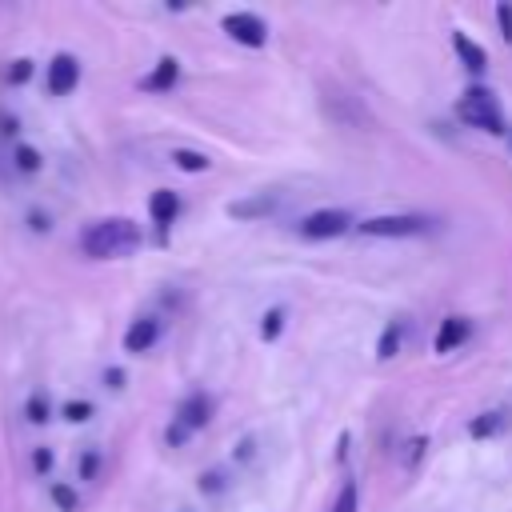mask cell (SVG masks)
<instances>
[{"instance_id":"cell-1","label":"cell","mask_w":512,"mask_h":512,"mask_svg":"<svg viewBox=\"0 0 512 512\" xmlns=\"http://www.w3.org/2000/svg\"><path fill=\"white\" fill-rule=\"evenodd\" d=\"M136 248H140V228L128 216H108V220H96L80 232V252L92 260L132 256Z\"/></svg>"},{"instance_id":"cell-2","label":"cell","mask_w":512,"mask_h":512,"mask_svg":"<svg viewBox=\"0 0 512 512\" xmlns=\"http://www.w3.org/2000/svg\"><path fill=\"white\" fill-rule=\"evenodd\" d=\"M456 112H460V120H464L468 128H484V132H492V136H504V112H500L496 92H488V88H468V92L460 96Z\"/></svg>"},{"instance_id":"cell-3","label":"cell","mask_w":512,"mask_h":512,"mask_svg":"<svg viewBox=\"0 0 512 512\" xmlns=\"http://www.w3.org/2000/svg\"><path fill=\"white\" fill-rule=\"evenodd\" d=\"M348 228H352V212H344V208H320V212L300 220V232L308 240H332V236H340Z\"/></svg>"},{"instance_id":"cell-4","label":"cell","mask_w":512,"mask_h":512,"mask_svg":"<svg viewBox=\"0 0 512 512\" xmlns=\"http://www.w3.org/2000/svg\"><path fill=\"white\" fill-rule=\"evenodd\" d=\"M364 236H420L428 228L424 216H372L364 224H356Z\"/></svg>"},{"instance_id":"cell-5","label":"cell","mask_w":512,"mask_h":512,"mask_svg":"<svg viewBox=\"0 0 512 512\" xmlns=\"http://www.w3.org/2000/svg\"><path fill=\"white\" fill-rule=\"evenodd\" d=\"M220 24H224V32H228L236 44H248V48H260V44L268 40L264 20H260V16H252V12H228Z\"/></svg>"},{"instance_id":"cell-6","label":"cell","mask_w":512,"mask_h":512,"mask_svg":"<svg viewBox=\"0 0 512 512\" xmlns=\"http://www.w3.org/2000/svg\"><path fill=\"white\" fill-rule=\"evenodd\" d=\"M76 84H80V64H76V56H68V52L52 56V60H48V76H44L48 96H68Z\"/></svg>"},{"instance_id":"cell-7","label":"cell","mask_w":512,"mask_h":512,"mask_svg":"<svg viewBox=\"0 0 512 512\" xmlns=\"http://www.w3.org/2000/svg\"><path fill=\"white\" fill-rule=\"evenodd\" d=\"M156 340H160V320L156 316H140L124 332V352H148Z\"/></svg>"},{"instance_id":"cell-8","label":"cell","mask_w":512,"mask_h":512,"mask_svg":"<svg viewBox=\"0 0 512 512\" xmlns=\"http://www.w3.org/2000/svg\"><path fill=\"white\" fill-rule=\"evenodd\" d=\"M208 420H212V400H208L204 392H192V396L180 404V412H176V424L188 428V432H192V428H204Z\"/></svg>"},{"instance_id":"cell-9","label":"cell","mask_w":512,"mask_h":512,"mask_svg":"<svg viewBox=\"0 0 512 512\" xmlns=\"http://www.w3.org/2000/svg\"><path fill=\"white\" fill-rule=\"evenodd\" d=\"M468 332H472V324H468L464 316H448V320L436 328V352H452V348H460V344L468 340Z\"/></svg>"},{"instance_id":"cell-10","label":"cell","mask_w":512,"mask_h":512,"mask_svg":"<svg viewBox=\"0 0 512 512\" xmlns=\"http://www.w3.org/2000/svg\"><path fill=\"white\" fill-rule=\"evenodd\" d=\"M176 76H180V64H176L172 56H164V60L152 68V76L140 80V88H144V92H168V88L176 84Z\"/></svg>"},{"instance_id":"cell-11","label":"cell","mask_w":512,"mask_h":512,"mask_svg":"<svg viewBox=\"0 0 512 512\" xmlns=\"http://www.w3.org/2000/svg\"><path fill=\"white\" fill-rule=\"evenodd\" d=\"M452 48H456V56L464 60V68H468V72H484V64H488V52H484L476 40H468L464 32H456V36H452Z\"/></svg>"},{"instance_id":"cell-12","label":"cell","mask_w":512,"mask_h":512,"mask_svg":"<svg viewBox=\"0 0 512 512\" xmlns=\"http://www.w3.org/2000/svg\"><path fill=\"white\" fill-rule=\"evenodd\" d=\"M148 212H152V220H156L160 228H168V224L176 220V212H180V200H176V192H168V188L152 192V200H148Z\"/></svg>"},{"instance_id":"cell-13","label":"cell","mask_w":512,"mask_h":512,"mask_svg":"<svg viewBox=\"0 0 512 512\" xmlns=\"http://www.w3.org/2000/svg\"><path fill=\"white\" fill-rule=\"evenodd\" d=\"M272 208H276V196H252V200L228 204V212H232L236 220H256V216H268Z\"/></svg>"},{"instance_id":"cell-14","label":"cell","mask_w":512,"mask_h":512,"mask_svg":"<svg viewBox=\"0 0 512 512\" xmlns=\"http://www.w3.org/2000/svg\"><path fill=\"white\" fill-rule=\"evenodd\" d=\"M504 424H508V412H484V416H476L468 424V436H480L484 440V436H496Z\"/></svg>"},{"instance_id":"cell-15","label":"cell","mask_w":512,"mask_h":512,"mask_svg":"<svg viewBox=\"0 0 512 512\" xmlns=\"http://www.w3.org/2000/svg\"><path fill=\"white\" fill-rule=\"evenodd\" d=\"M172 160H176V168H184V172H204V168H208V156H204V152H192V148H176Z\"/></svg>"},{"instance_id":"cell-16","label":"cell","mask_w":512,"mask_h":512,"mask_svg":"<svg viewBox=\"0 0 512 512\" xmlns=\"http://www.w3.org/2000/svg\"><path fill=\"white\" fill-rule=\"evenodd\" d=\"M12 160H16V168H20V172H36V168H40V152H36L32 144H16Z\"/></svg>"},{"instance_id":"cell-17","label":"cell","mask_w":512,"mask_h":512,"mask_svg":"<svg viewBox=\"0 0 512 512\" xmlns=\"http://www.w3.org/2000/svg\"><path fill=\"white\" fill-rule=\"evenodd\" d=\"M280 328H284V308H268V312H264V324H260V336H264V340H276Z\"/></svg>"},{"instance_id":"cell-18","label":"cell","mask_w":512,"mask_h":512,"mask_svg":"<svg viewBox=\"0 0 512 512\" xmlns=\"http://www.w3.org/2000/svg\"><path fill=\"white\" fill-rule=\"evenodd\" d=\"M396 344H400V324H388V332H384L380 344H376V356H380V360H392V356H396Z\"/></svg>"},{"instance_id":"cell-19","label":"cell","mask_w":512,"mask_h":512,"mask_svg":"<svg viewBox=\"0 0 512 512\" xmlns=\"http://www.w3.org/2000/svg\"><path fill=\"white\" fill-rule=\"evenodd\" d=\"M332 512H356V480H344V488H340Z\"/></svg>"},{"instance_id":"cell-20","label":"cell","mask_w":512,"mask_h":512,"mask_svg":"<svg viewBox=\"0 0 512 512\" xmlns=\"http://www.w3.org/2000/svg\"><path fill=\"white\" fill-rule=\"evenodd\" d=\"M28 420H32V424H44V420H48V396H44V392H36V396L28 400Z\"/></svg>"},{"instance_id":"cell-21","label":"cell","mask_w":512,"mask_h":512,"mask_svg":"<svg viewBox=\"0 0 512 512\" xmlns=\"http://www.w3.org/2000/svg\"><path fill=\"white\" fill-rule=\"evenodd\" d=\"M32 76V60H12V68H8V84H24Z\"/></svg>"},{"instance_id":"cell-22","label":"cell","mask_w":512,"mask_h":512,"mask_svg":"<svg viewBox=\"0 0 512 512\" xmlns=\"http://www.w3.org/2000/svg\"><path fill=\"white\" fill-rule=\"evenodd\" d=\"M52 500H56L64 512H72V508H76V492H72V488H64V484H52Z\"/></svg>"},{"instance_id":"cell-23","label":"cell","mask_w":512,"mask_h":512,"mask_svg":"<svg viewBox=\"0 0 512 512\" xmlns=\"http://www.w3.org/2000/svg\"><path fill=\"white\" fill-rule=\"evenodd\" d=\"M64 416L68 420H88L92 416V404L88 400H72V404H64Z\"/></svg>"},{"instance_id":"cell-24","label":"cell","mask_w":512,"mask_h":512,"mask_svg":"<svg viewBox=\"0 0 512 512\" xmlns=\"http://www.w3.org/2000/svg\"><path fill=\"white\" fill-rule=\"evenodd\" d=\"M496 20H500V28H504V40L512 44V4H500V8H496Z\"/></svg>"},{"instance_id":"cell-25","label":"cell","mask_w":512,"mask_h":512,"mask_svg":"<svg viewBox=\"0 0 512 512\" xmlns=\"http://www.w3.org/2000/svg\"><path fill=\"white\" fill-rule=\"evenodd\" d=\"M224 488V476L220 472H204L200 476V492H220Z\"/></svg>"},{"instance_id":"cell-26","label":"cell","mask_w":512,"mask_h":512,"mask_svg":"<svg viewBox=\"0 0 512 512\" xmlns=\"http://www.w3.org/2000/svg\"><path fill=\"white\" fill-rule=\"evenodd\" d=\"M32 464H36V472H48V468H52V452H48V448H36Z\"/></svg>"},{"instance_id":"cell-27","label":"cell","mask_w":512,"mask_h":512,"mask_svg":"<svg viewBox=\"0 0 512 512\" xmlns=\"http://www.w3.org/2000/svg\"><path fill=\"white\" fill-rule=\"evenodd\" d=\"M96 464H100V460H96V452H88V456L80 460V476H84V480H92V476H96Z\"/></svg>"},{"instance_id":"cell-28","label":"cell","mask_w":512,"mask_h":512,"mask_svg":"<svg viewBox=\"0 0 512 512\" xmlns=\"http://www.w3.org/2000/svg\"><path fill=\"white\" fill-rule=\"evenodd\" d=\"M104 380H108V388H120V384H124V372H120V368H108Z\"/></svg>"},{"instance_id":"cell-29","label":"cell","mask_w":512,"mask_h":512,"mask_svg":"<svg viewBox=\"0 0 512 512\" xmlns=\"http://www.w3.org/2000/svg\"><path fill=\"white\" fill-rule=\"evenodd\" d=\"M184 436H188V428H180V424L168 428V444H184Z\"/></svg>"}]
</instances>
